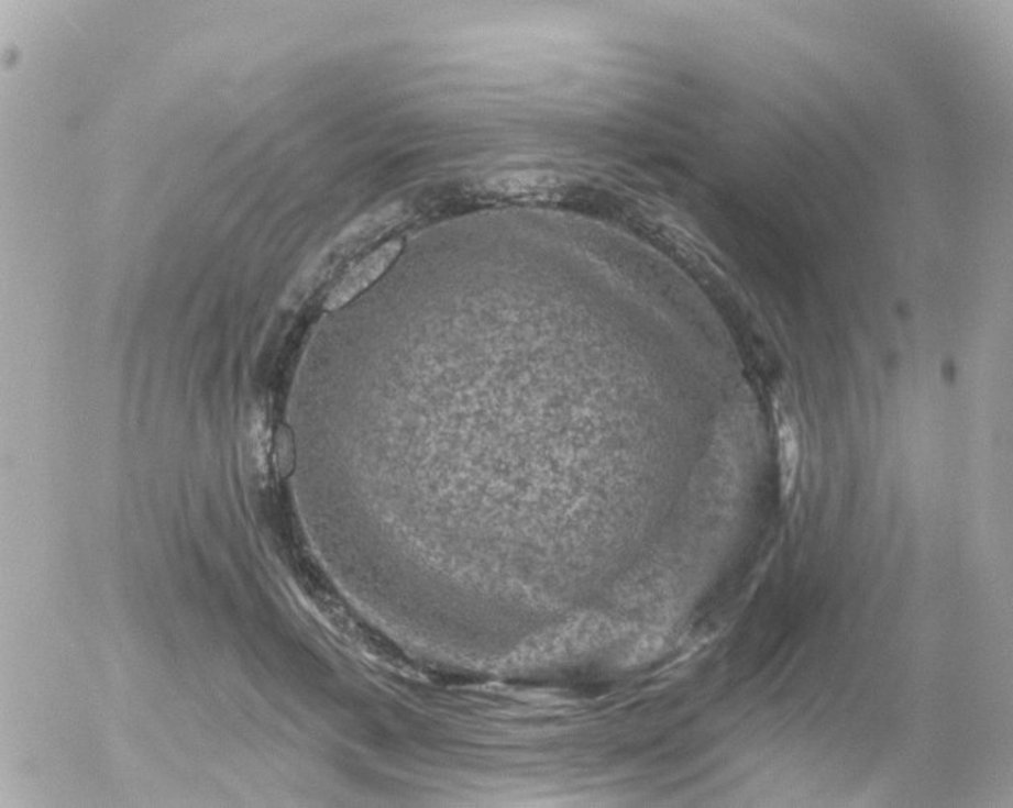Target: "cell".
Returning a JSON list of instances; mask_svg holds the SVG:
<instances>
[{
    "mask_svg": "<svg viewBox=\"0 0 1013 808\" xmlns=\"http://www.w3.org/2000/svg\"><path fill=\"white\" fill-rule=\"evenodd\" d=\"M399 244L398 243H388L384 247L371 254L370 257L364 258L361 264H357L355 268H352V272L332 289V292L329 294L328 299H326V310H335L349 303L353 297L357 296L364 288L371 285L377 276L382 275L387 265L394 261L395 255L398 254Z\"/></svg>",
    "mask_w": 1013,
    "mask_h": 808,
    "instance_id": "obj_1",
    "label": "cell"
},
{
    "mask_svg": "<svg viewBox=\"0 0 1013 808\" xmlns=\"http://www.w3.org/2000/svg\"><path fill=\"white\" fill-rule=\"evenodd\" d=\"M778 442H780L781 482H783L784 495H789L797 477L801 446H799L797 427L786 416L781 419Z\"/></svg>",
    "mask_w": 1013,
    "mask_h": 808,
    "instance_id": "obj_2",
    "label": "cell"
}]
</instances>
